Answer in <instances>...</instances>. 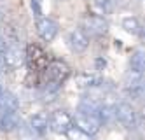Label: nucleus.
<instances>
[{"instance_id":"1","label":"nucleus","mask_w":145,"mask_h":140,"mask_svg":"<svg viewBox=\"0 0 145 140\" xmlns=\"http://www.w3.org/2000/svg\"><path fill=\"white\" fill-rule=\"evenodd\" d=\"M42 74V88L44 95L58 93V89L63 86V82L70 77V67L63 60H49L46 68L40 72Z\"/></svg>"},{"instance_id":"2","label":"nucleus","mask_w":145,"mask_h":140,"mask_svg":"<svg viewBox=\"0 0 145 140\" xmlns=\"http://www.w3.org/2000/svg\"><path fill=\"white\" fill-rule=\"evenodd\" d=\"M25 63H28V68L33 74H40L49 63V55L37 44H28L25 51Z\"/></svg>"},{"instance_id":"3","label":"nucleus","mask_w":145,"mask_h":140,"mask_svg":"<svg viewBox=\"0 0 145 140\" xmlns=\"http://www.w3.org/2000/svg\"><path fill=\"white\" fill-rule=\"evenodd\" d=\"M79 28H82L89 37H101V35L107 34L108 23L100 14H86V16H82Z\"/></svg>"},{"instance_id":"4","label":"nucleus","mask_w":145,"mask_h":140,"mask_svg":"<svg viewBox=\"0 0 145 140\" xmlns=\"http://www.w3.org/2000/svg\"><path fill=\"white\" fill-rule=\"evenodd\" d=\"M74 119V126L82 130L84 133L88 135H96L100 130H101V121L98 114H89V112H82V110H77L75 116H72Z\"/></svg>"},{"instance_id":"5","label":"nucleus","mask_w":145,"mask_h":140,"mask_svg":"<svg viewBox=\"0 0 145 140\" xmlns=\"http://www.w3.org/2000/svg\"><path fill=\"white\" fill-rule=\"evenodd\" d=\"M47 119H49V130L58 133V135H65L70 128L74 126V119H72V116L67 110H61V109L53 110L47 116Z\"/></svg>"},{"instance_id":"6","label":"nucleus","mask_w":145,"mask_h":140,"mask_svg":"<svg viewBox=\"0 0 145 140\" xmlns=\"http://www.w3.org/2000/svg\"><path fill=\"white\" fill-rule=\"evenodd\" d=\"M116 117L126 130H135V128L138 126L137 110H135V107L128 102H121V103L116 105Z\"/></svg>"},{"instance_id":"7","label":"nucleus","mask_w":145,"mask_h":140,"mask_svg":"<svg viewBox=\"0 0 145 140\" xmlns=\"http://www.w3.org/2000/svg\"><path fill=\"white\" fill-rule=\"evenodd\" d=\"M0 58H2V65L9 70H16L25 65V51L18 46H5Z\"/></svg>"},{"instance_id":"8","label":"nucleus","mask_w":145,"mask_h":140,"mask_svg":"<svg viewBox=\"0 0 145 140\" xmlns=\"http://www.w3.org/2000/svg\"><path fill=\"white\" fill-rule=\"evenodd\" d=\"M35 28H37V34L39 37L42 39L44 42H53L59 32V26L54 19H51L47 16H39L37 18V23H35Z\"/></svg>"},{"instance_id":"9","label":"nucleus","mask_w":145,"mask_h":140,"mask_svg":"<svg viewBox=\"0 0 145 140\" xmlns=\"http://www.w3.org/2000/svg\"><path fill=\"white\" fill-rule=\"evenodd\" d=\"M68 47L74 53H84L89 46V35L82 28H74L67 37Z\"/></svg>"},{"instance_id":"10","label":"nucleus","mask_w":145,"mask_h":140,"mask_svg":"<svg viewBox=\"0 0 145 140\" xmlns=\"http://www.w3.org/2000/svg\"><path fill=\"white\" fill-rule=\"evenodd\" d=\"M19 126V117L18 110H9V112H0V131L11 133Z\"/></svg>"},{"instance_id":"11","label":"nucleus","mask_w":145,"mask_h":140,"mask_svg":"<svg viewBox=\"0 0 145 140\" xmlns=\"http://www.w3.org/2000/svg\"><path fill=\"white\" fill-rule=\"evenodd\" d=\"M49 128V119H47V114L46 112H37L30 117V130H32L35 135L42 137Z\"/></svg>"},{"instance_id":"12","label":"nucleus","mask_w":145,"mask_h":140,"mask_svg":"<svg viewBox=\"0 0 145 140\" xmlns=\"http://www.w3.org/2000/svg\"><path fill=\"white\" fill-rule=\"evenodd\" d=\"M18 109H19L18 96L7 89L0 91V112H9V110H18Z\"/></svg>"},{"instance_id":"13","label":"nucleus","mask_w":145,"mask_h":140,"mask_svg":"<svg viewBox=\"0 0 145 140\" xmlns=\"http://www.w3.org/2000/svg\"><path fill=\"white\" fill-rule=\"evenodd\" d=\"M101 84V79L91 74H79L75 77V86L79 89H89V88H96Z\"/></svg>"},{"instance_id":"14","label":"nucleus","mask_w":145,"mask_h":140,"mask_svg":"<svg viewBox=\"0 0 145 140\" xmlns=\"http://www.w3.org/2000/svg\"><path fill=\"white\" fill-rule=\"evenodd\" d=\"M129 68H131V70H137V72H143V70H145V51H143L142 47L135 49V53L131 55Z\"/></svg>"},{"instance_id":"15","label":"nucleus","mask_w":145,"mask_h":140,"mask_svg":"<svg viewBox=\"0 0 145 140\" xmlns=\"http://www.w3.org/2000/svg\"><path fill=\"white\" fill-rule=\"evenodd\" d=\"M121 26L124 28V32H128V34H131V35H138V34H142V25H140L138 18H135V16L124 18V19L121 21Z\"/></svg>"},{"instance_id":"16","label":"nucleus","mask_w":145,"mask_h":140,"mask_svg":"<svg viewBox=\"0 0 145 140\" xmlns=\"http://www.w3.org/2000/svg\"><path fill=\"white\" fill-rule=\"evenodd\" d=\"M124 86L126 88H133V86H143V72L137 70H128V74L124 75Z\"/></svg>"},{"instance_id":"17","label":"nucleus","mask_w":145,"mask_h":140,"mask_svg":"<svg viewBox=\"0 0 145 140\" xmlns=\"http://www.w3.org/2000/svg\"><path fill=\"white\" fill-rule=\"evenodd\" d=\"M65 135H67V140H93V135L84 133L82 130H79L75 126H72Z\"/></svg>"},{"instance_id":"18","label":"nucleus","mask_w":145,"mask_h":140,"mask_svg":"<svg viewBox=\"0 0 145 140\" xmlns=\"http://www.w3.org/2000/svg\"><path fill=\"white\" fill-rule=\"evenodd\" d=\"M126 95L131 100H142L143 98V86H133V88H126Z\"/></svg>"},{"instance_id":"19","label":"nucleus","mask_w":145,"mask_h":140,"mask_svg":"<svg viewBox=\"0 0 145 140\" xmlns=\"http://www.w3.org/2000/svg\"><path fill=\"white\" fill-rule=\"evenodd\" d=\"M32 9H33V14L39 18L40 14H42V11H40V4H39V0H32Z\"/></svg>"},{"instance_id":"20","label":"nucleus","mask_w":145,"mask_h":140,"mask_svg":"<svg viewBox=\"0 0 145 140\" xmlns=\"http://www.w3.org/2000/svg\"><path fill=\"white\" fill-rule=\"evenodd\" d=\"M2 67H4V65H2V58H0V70H2Z\"/></svg>"}]
</instances>
